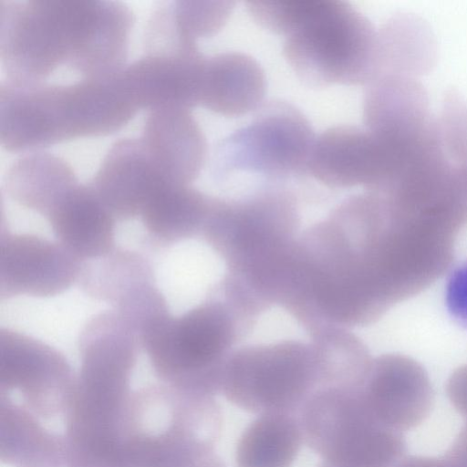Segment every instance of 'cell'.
Segmentation results:
<instances>
[{"mask_svg": "<svg viewBox=\"0 0 467 467\" xmlns=\"http://www.w3.org/2000/svg\"><path fill=\"white\" fill-rule=\"evenodd\" d=\"M378 30L348 3L318 0L288 36L283 55L306 86L367 85L377 64Z\"/></svg>", "mask_w": 467, "mask_h": 467, "instance_id": "obj_3", "label": "cell"}, {"mask_svg": "<svg viewBox=\"0 0 467 467\" xmlns=\"http://www.w3.org/2000/svg\"><path fill=\"white\" fill-rule=\"evenodd\" d=\"M224 336L222 315L212 306H201L181 317L167 312L155 317L142 328L140 340L162 383L213 397L223 386L213 366Z\"/></svg>", "mask_w": 467, "mask_h": 467, "instance_id": "obj_6", "label": "cell"}, {"mask_svg": "<svg viewBox=\"0 0 467 467\" xmlns=\"http://www.w3.org/2000/svg\"><path fill=\"white\" fill-rule=\"evenodd\" d=\"M317 382L303 359L282 354L237 361L222 388L229 401L246 411L297 415Z\"/></svg>", "mask_w": 467, "mask_h": 467, "instance_id": "obj_9", "label": "cell"}, {"mask_svg": "<svg viewBox=\"0 0 467 467\" xmlns=\"http://www.w3.org/2000/svg\"><path fill=\"white\" fill-rule=\"evenodd\" d=\"M410 152V146L366 127L337 125L317 136L308 173L331 187L363 185L382 192L402 171Z\"/></svg>", "mask_w": 467, "mask_h": 467, "instance_id": "obj_8", "label": "cell"}, {"mask_svg": "<svg viewBox=\"0 0 467 467\" xmlns=\"http://www.w3.org/2000/svg\"><path fill=\"white\" fill-rule=\"evenodd\" d=\"M437 58V41L430 24L415 14L396 13L378 30L373 77L396 74L415 78L430 72Z\"/></svg>", "mask_w": 467, "mask_h": 467, "instance_id": "obj_20", "label": "cell"}, {"mask_svg": "<svg viewBox=\"0 0 467 467\" xmlns=\"http://www.w3.org/2000/svg\"><path fill=\"white\" fill-rule=\"evenodd\" d=\"M232 1H170L151 15L145 46L152 50H173L197 46L200 37L217 34L234 8Z\"/></svg>", "mask_w": 467, "mask_h": 467, "instance_id": "obj_18", "label": "cell"}, {"mask_svg": "<svg viewBox=\"0 0 467 467\" xmlns=\"http://www.w3.org/2000/svg\"><path fill=\"white\" fill-rule=\"evenodd\" d=\"M445 301L451 317L467 330V260L450 275Z\"/></svg>", "mask_w": 467, "mask_h": 467, "instance_id": "obj_27", "label": "cell"}, {"mask_svg": "<svg viewBox=\"0 0 467 467\" xmlns=\"http://www.w3.org/2000/svg\"><path fill=\"white\" fill-rule=\"evenodd\" d=\"M363 120L369 130L398 143L416 141L436 128L425 87L396 74H378L366 85Z\"/></svg>", "mask_w": 467, "mask_h": 467, "instance_id": "obj_14", "label": "cell"}, {"mask_svg": "<svg viewBox=\"0 0 467 467\" xmlns=\"http://www.w3.org/2000/svg\"><path fill=\"white\" fill-rule=\"evenodd\" d=\"M119 73L71 84L0 83V143L7 151L37 150L83 137L105 136L138 112Z\"/></svg>", "mask_w": 467, "mask_h": 467, "instance_id": "obj_2", "label": "cell"}, {"mask_svg": "<svg viewBox=\"0 0 467 467\" xmlns=\"http://www.w3.org/2000/svg\"><path fill=\"white\" fill-rule=\"evenodd\" d=\"M88 183L108 211L119 221L140 217L146 205L161 189L176 184L160 170L140 138L116 141Z\"/></svg>", "mask_w": 467, "mask_h": 467, "instance_id": "obj_13", "label": "cell"}, {"mask_svg": "<svg viewBox=\"0 0 467 467\" xmlns=\"http://www.w3.org/2000/svg\"><path fill=\"white\" fill-rule=\"evenodd\" d=\"M360 389H317L297 413L303 441L322 459L318 467H392L404 456L403 433L372 419Z\"/></svg>", "mask_w": 467, "mask_h": 467, "instance_id": "obj_4", "label": "cell"}, {"mask_svg": "<svg viewBox=\"0 0 467 467\" xmlns=\"http://www.w3.org/2000/svg\"><path fill=\"white\" fill-rule=\"evenodd\" d=\"M78 181L62 158L45 151H31L7 169L3 188L17 204L47 216Z\"/></svg>", "mask_w": 467, "mask_h": 467, "instance_id": "obj_19", "label": "cell"}, {"mask_svg": "<svg viewBox=\"0 0 467 467\" xmlns=\"http://www.w3.org/2000/svg\"><path fill=\"white\" fill-rule=\"evenodd\" d=\"M180 467H226V465L215 453L214 449H205L192 455Z\"/></svg>", "mask_w": 467, "mask_h": 467, "instance_id": "obj_30", "label": "cell"}, {"mask_svg": "<svg viewBox=\"0 0 467 467\" xmlns=\"http://www.w3.org/2000/svg\"><path fill=\"white\" fill-rule=\"evenodd\" d=\"M76 375L66 357L45 342L0 330V400L20 405L38 420H65Z\"/></svg>", "mask_w": 467, "mask_h": 467, "instance_id": "obj_7", "label": "cell"}, {"mask_svg": "<svg viewBox=\"0 0 467 467\" xmlns=\"http://www.w3.org/2000/svg\"><path fill=\"white\" fill-rule=\"evenodd\" d=\"M318 0H252L246 9L261 27L285 36L292 33L316 8Z\"/></svg>", "mask_w": 467, "mask_h": 467, "instance_id": "obj_25", "label": "cell"}, {"mask_svg": "<svg viewBox=\"0 0 467 467\" xmlns=\"http://www.w3.org/2000/svg\"><path fill=\"white\" fill-rule=\"evenodd\" d=\"M255 112L249 123L218 144L216 175L243 171L283 180L308 173L317 135L302 111L286 101L274 100Z\"/></svg>", "mask_w": 467, "mask_h": 467, "instance_id": "obj_5", "label": "cell"}, {"mask_svg": "<svg viewBox=\"0 0 467 467\" xmlns=\"http://www.w3.org/2000/svg\"><path fill=\"white\" fill-rule=\"evenodd\" d=\"M82 261L60 243L1 227L0 298L56 296L78 282Z\"/></svg>", "mask_w": 467, "mask_h": 467, "instance_id": "obj_10", "label": "cell"}, {"mask_svg": "<svg viewBox=\"0 0 467 467\" xmlns=\"http://www.w3.org/2000/svg\"><path fill=\"white\" fill-rule=\"evenodd\" d=\"M455 177L462 200L467 206V164H455Z\"/></svg>", "mask_w": 467, "mask_h": 467, "instance_id": "obj_31", "label": "cell"}, {"mask_svg": "<svg viewBox=\"0 0 467 467\" xmlns=\"http://www.w3.org/2000/svg\"><path fill=\"white\" fill-rule=\"evenodd\" d=\"M266 92V78L251 56L227 51L207 57L199 106L214 113L237 117L256 111Z\"/></svg>", "mask_w": 467, "mask_h": 467, "instance_id": "obj_17", "label": "cell"}, {"mask_svg": "<svg viewBox=\"0 0 467 467\" xmlns=\"http://www.w3.org/2000/svg\"><path fill=\"white\" fill-rule=\"evenodd\" d=\"M303 441L297 415L261 414L244 430L235 452L237 467H291Z\"/></svg>", "mask_w": 467, "mask_h": 467, "instance_id": "obj_22", "label": "cell"}, {"mask_svg": "<svg viewBox=\"0 0 467 467\" xmlns=\"http://www.w3.org/2000/svg\"><path fill=\"white\" fill-rule=\"evenodd\" d=\"M210 205L190 185L170 184L149 202L140 218L151 241L168 246L190 237Z\"/></svg>", "mask_w": 467, "mask_h": 467, "instance_id": "obj_24", "label": "cell"}, {"mask_svg": "<svg viewBox=\"0 0 467 467\" xmlns=\"http://www.w3.org/2000/svg\"><path fill=\"white\" fill-rule=\"evenodd\" d=\"M47 219L57 242L82 262L104 256L116 248V219L89 183L74 186Z\"/></svg>", "mask_w": 467, "mask_h": 467, "instance_id": "obj_16", "label": "cell"}, {"mask_svg": "<svg viewBox=\"0 0 467 467\" xmlns=\"http://www.w3.org/2000/svg\"><path fill=\"white\" fill-rule=\"evenodd\" d=\"M444 456L454 467H467V420Z\"/></svg>", "mask_w": 467, "mask_h": 467, "instance_id": "obj_28", "label": "cell"}, {"mask_svg": "<svg viewBox=\"0 0 467 467\" xmlns=\"http://www.w3.org/2000/svg\"><path fill=\"white\" fill-rule=\"evenodd\" d=\"M140 139L173 183L190 185L204 165L206 140L189 109L163 106L150 109Z\"/></svg>", "mask_w": 467, "mask_h": 467, "instance_id": "obj_15", "label": "cell"}, {"mask_svg": "<svg viewBox=\"0 0 467 467\" xmlns=\"http://www.w3.org/2000/svg\"><path fill=\"white\" fill-rule=\"evenodd\" d=\"M206 56L198 47L173 51H150L119 73L120 81L135 106L155 109L199 106Z\"/></svg>", "mask_w": 467, "mask_h": 467, "instance_id": "obj_12", "label": "cell"}, {"mask_svg": "<svg viewBox=\"0 0 467 467\" xmlns=\"http://www.w3.org/2000/svg\"><path fill=\"white\" fill-rule=\"evenodd\" d=\"M360 394L376 422L401 433L420 424L433 401L426 370L403 355L379 358L368 369Z\"/></svg>", "mask_w": 467, "mask_h": 467, "instance_id": "obj_11", "label": "cell"}, {"mask_svg": "<svg viewBox=\"0 0 467 467\" xmlns=\"http://www.w3.org/2000/svg\"><path fill=\"white\" fill-rule=\"evenodd\" d=\"M440 140L446 156L455 164H467V102L455 88L444 95L436 119Z\"/></svg>", "mask_w": 467, "mask_h": 467, "instance_id": "obj_26", "label": "cell"}, {"mask_svg": "<svg viewBox=\"0 0 467 467\" xmlns=\"http://www.w3.org/2000/svg\"><path fill=\"white\" fill-rule=\"evenodd\" d=\"M134 23L120 1L0 0V60L5 80L43 83L60 66L83 78L124 66Z\"/></svg>", "mask_w": 467, "mask_h": 467, "instance_id": "obj_1", "label": "cell"}, {"mask_svg": "<svg viewBox=\"0 0 467 467\" xmlns=\"http://www.w3.org/2000/svg\"><path fill=\"white\" fill-rule=\"evenodd\" d=\"M78 283L88 296L115 309L139 289L155 284V279L142 255L116 247L104 256L83 261Z\"/></svg>", "mask_w": 467, "mask_h": 467, "instance_id": "obj_23", "label": "cell"}, {"mask_svg": "<svg viewBox=\"0 0 467 467\" xmlns=\"http://www.w3.org/2000/svg\"><path fill=\"white\" fill-rule=\"evenodd\" d=\"M0 460L10 467H66L64 436L20 405L0 400Z\"/></svg>", "mask_w": 467, "mask_h": 467, "instance_id": "obj_21", "label": "cell"}, {"mask_svg": "<svg viewBox=\"0 0 467 467\" xmlns=\"http://www.w3.org/2000/svg\"><path fill=\"white\" fill-rule=\"evenodd\" d=\"M392 467H454L450 461L441 457L403 456Z\"/></svg>", "mask_w": 467, "mask_h": 467, "instance_id": "obj_29", "label": "cell"}]
</instances>
